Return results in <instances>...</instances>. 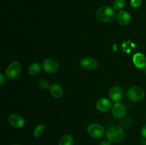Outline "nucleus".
Instances as JSON below:
<instances>
[{"mask_svg": "<svg viewBox=\"0 0 146 145\" xmlns=\"http://www.w3.org/2000/svg\"><path fill=\"white\" fill-rule=\"evenodd\" d=\"M97 19L102 22H111L115 17V11L109 6L101 7L96 11Z\"/></svg>", "mask_w": 146, "mask_h": 145, "instance_id": "f257e3e1", "label": "nucleus"}, {"mask_svg": "<svg viewBox=\"0 0 146 145\" xmlns=\"http://www.w3.org/2000/svg\"><path fill=\"white\" fill-rule=\"evenodd\" d=\"M106 138L110 142L119 143L125 138V132L118 126H112L106 132Z\"/></svg>", "mask_w": 146, "mask_h": 145, "instance_id": "f03ea898", "label": "nucleus"}, {"mask_svg": "<svg viewBox=\"0 0 146 145\" xmlns=\"http://www.w3.org/2000/svg\"><path fill=\"white\" fill-rule=\"evenodd\" d=\"M21 72V66L17 61L13 62L7 67L6 70V76L11 80H14L19 78Z\"/></svg>", "mask_w": 146, "mask_h": 145, "instance_id": "7ed1b4c3", "label": "nucleus"}, {"mask_svg": "<svg viewBox=\"0 0 146 145\" xmlns=\"http://www.w3.org/2000/svg\"><path fill=\"white\" fill-rule=\"evenodd\" d=\"M145 96V90L138 86H133L129 88L127 92V97L133 102H138L142 100Z\"/></svg>", "mask_w": 146, "mask_h": 145, "instance_id": "20e7f679", "label": "nucleus"}, {"mask_svg": "<svg viewBox=\"0 0 146 145\" xmlns=\"http://www.w3.org/2000/svg\"><path fill=\"white\" fill-rule=\"evenodd\" d=\"M88 133L91 137L98 139L101 138L105 134V129L100 124L93 123L88 127Z\"/></svg>", "mask_w": 146, "mask_h": 145, "instance_id": "39448f33", "label": "nucleus"}, {"mask_svg": "<svg viewBox=\"0 0 146 145\" xmlns=\"http://www.w3.org/2000/svg\"><path fill=\"white\" fill-rule=\"evenodd\" d=\"M42 68L46 72L49 74L56 73L58 71L59 65L56 61L52 58H48L43 61Z\"/></svg>", "mask_w": 146, "mask_h": 145, "instance_id": "423d86ee", "label": "nucleus"}, {"mask_svg": "<svg viewBox=\"0 0 146 145\" xmlns=\"http://www.w3.org/2000/svg\"><path fill=\"white\" fill-rule=\"evenodd\" d=\"M111 112L113 116L116 119H122L125 117L126 113V109L125 106L121 102H115L111 108Z\"/></svg>", "mask_w": 146, "mask_h": 145, "instance_id": "0eeeda50", "label": "nucleus"}, {"mask_svg": "<svg viewBox=\"0 0 146 145\" xmlns=\"http://www.w3.org/2000/svg\"><path fill=\"white\" fill-rule=\"evenodd\" d=\"M110 99L112 101L118 102L123 99L124 95V92L122 88L119 86H114L111 88L108 92Z\"/></svg>", "mask_w": 146, "mask_h": 145, "instance_id": "6e6552de", "label": "nucleus"}, {"mask_svg": "<svg viewBox=\"0 0 146 145\" xmlns=\"http://www.w3.org/2000/svg\"><path fill=\"white\" fill-rule=\"evenodd\" d=\"M80 65L84 69L91 71L96 69L98 67V62L96 60L91 57H85L81 60Z\"/></svg>", "mask_w": 146, "mask_h": 145, "instance_id": "1a4fd4ad", "label": "nucleus"}, {"mask_svg": "<svg viewBox=\"0 0 146 145\" xmlns=\"http://www.w3.org/2000/svg\"><path fill=\"white\" fill-rule=\"evenodd\" d=\"M9 123L14 128H21L25 124L22 116L18 114H12L9 117Z\"/></svg>", "mask_w": 146, "mask_h": 145, "instance_id": "9d476101", "label": "nucleus"}, {"mask_svg": "<svg viewBox=\"0 0 146 145\" xmlns=\"http://www.w3.org/2000/svg\"><path fill=\"white\" fill-rule=\"evenodd\" d=\"M96 107L100 112H106L112 108V104L107 98H100L96 103Z\"/></svg>", "mask_w": 146, "mask_h": 145, "instance_id": "9b49d317", "label": "nucleus"}, {"mask_svg": "<svg viewBox=\"0 0 146 145\" xmlns=\"http://www.w3.org/2000/svg\"><path fill=\"white\" fill-rule=\"evenodd\" d=\"M116 19L118 24H120L121 25H128L131 22V16L129 13L122 10L117 14Z\"/></svg>", "mask_w": 146, "mask_h": 145, "instance_id": "f8f14e48", "label": "nucleus"}, {"mask_svg": "<svg viewBox=\"0 0 146 145\" xmlns=\"http://www.w3.org/2000/svg\"><path fill=\"white\" fill-rule=\"evenodd\" d=\"M133 61L138 68H146V57L141 53H135L133 57Z\"/></svg>", "mask_w": 146, "mask_h": 145, "instance_id": "ddd939ff", "label": "nucleus"}, {"mask_svg": "<svg viewBox=\"0 0 146 145\" xmlns=\"http://www.w3.org/2000/svg\"><path fill=\"white\" fill-rule=\"evenodd\" d=\"M50 93L54 98H61L64 95V89L58 83L51 84L49 88Z\"/></svg>", "mask_w": 146, "mask_h": 145, "instance_id": "4468645a", "label": "nucleus"}, {"mask_svg": "<svg viewBox=\"0 0 146 145\" xmlns=\"http://www.w3.org/2000/svg\"><path fill=\"white\" fill-rule=\"evenodd\" d=\"M74 139L71 135L65 134L60 139L58 145H74Z\"/></svg>", "mask_w": 146, "mask_h": 145, "instance_id": "2eb2a0df", "label": "nucleus"}, {"mask_svg": "<svg viewBox=\"0 0 146 145\" xmlns=\"http://www.w3.org/2000/svg\"><path fill=\"white\" fill-rule=\"evenodd\" d=\"M41 65L39 63H34L29 67V72L31 75H37L40 73Z\"/></svg>", "mask_w": 146, "mask_h": 145, "instance_id": "dca6fc26", "label": "nucleus"}, {"mask_svg": "<svg viewBox=\"0 0 146 145\" xmlns=\"http://www.w3.org/2000/svg\"><path fill=\"white\" fill-rule=\"evenodd\" d=\"M125 0H115L113 3V7L116 10H121L125 7Z\"/></svg>", "mask_w": 146, "mask_h": 145, "instance_id": "f3484780", "label": "nucleus"}, {"mask_svg": "<svg viewBox=\"0 0 146 145\" xmlns=\"http://www.w3.org/2000/svg\"><path fill=\"white\" fill-rule=\"evenodd\" d=\"M46 127L45 125H43V124H40V125H37L36 127L35 128V129L34 130V136L35 137H38L41 134V133L43 132V131L44 130Z\"/></svg>", "mask_w": 146, "mask_h": 145, "instance_id": "a211bd4d", "label": "nucleus"}, {"mask_svg": "<svg viewBox=\"0 0 146 145\" xmlns=\"http://www.w3.org/2000/svg\"><path fill=\"white\" fill-rule=\"evenodd\" d=\"M38 86H39V88H41V89L46 90L49 89L51 85H49V82H48V81L45 80H41L38 82Z\"/></svg>", "mask_w": 146, "mask_h": 145, "instance_id": "6ab92c4d", "label": "nucleus"}, {"mask_svg": "<svg viewBox=\"0 0 146 145\" xmlns=\"http://www.w3.org/2000/svg\"><path fill=\"white\" fill-rule=\"evenodd\" d=\"M142 0H131V5L133 8H138L141 5Z\"/></svg>", "mask_w": 146, "mask_h": 145, "instance_id": "aec40b11", "label": "nucleus"}, {"mask_svg": "<svg viewBox=\"0 0 146 145\" xmlns=\"http://www.w3.org/2000/svg\"><path fill=\"white\" fill-rule=\"evenodd\" d=\"M141 134L144 139H146V124L143 126L142 129L141 130Z\"/></svg>", "mask_w": 146, "mask_h": 145, "instance_id": "412c9836", "label": "nucleus"}, {"mask_svg": "<svg viewBox=\"0 0 146 145\" xmlns=\"http://www.w3.org/2000/svg\"><path fill=\"white\" fill-rule=\"evenodd\" d=\"M6 80V76L3 73L0 74V83L3 84Z\"/></svg>", "mask_w": 146, "mask_h": 145, "instance_id": "4be33fe9", "label": "nucleus"}, {"mask_svg": "<svg viewBox=\"0 0 146 145\" xmlns=\"http://www.w3.org/2000/svg\"><path fill=\"white\" fill-rule=\"evenodd\" d=\"M98 145H111V142L108 140H103L100 142Z\"/></svg>", "mask_w": 146, "mask_h": 145, "instance_id": "5701e85b", "label": "nucleus"}, {"mask_svg": "<svg viewBox=\"0 0 146 145\" xmlns=\"http://www.w3.org/2000/svg\"><path fill=\"white\" fill-rule=\"evenodd\" d=\"M11 145H21V144H11Z\"/></svg>", "mask_w": 146, "mask_h": 145, "instance_id": "b1692460", "label": "nucleus"}, {"mask_svg": "<svg viewBox=\"0 0 146 145\" xmlns=\"http://www.w3.org/2000/svg\"><path fill=\"white\" fill-rule=\"evenodd\" d=\"M145 116H146V112H145Z\"/></svg>", "mask_w": 146, "mask_h": 145, "instance_id": "393cba45", "label": "nucleus"}]
</instances>
